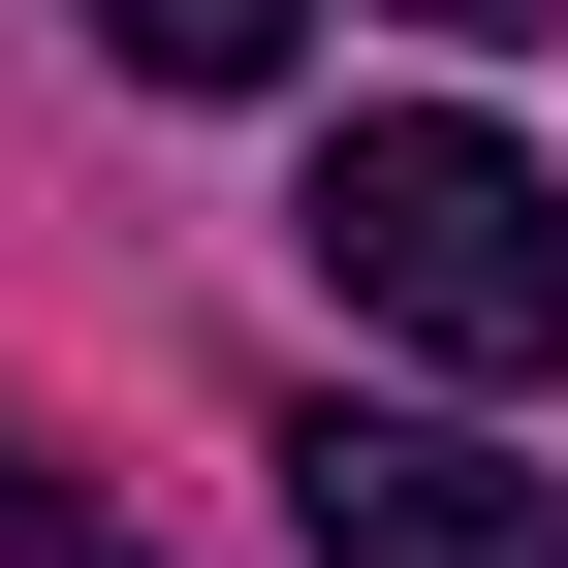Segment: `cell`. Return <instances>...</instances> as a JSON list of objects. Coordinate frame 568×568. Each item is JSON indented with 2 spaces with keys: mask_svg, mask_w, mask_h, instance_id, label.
Returning a JSON list of instances; mask_svg holds the SVG:
<instances>
[{
  "mask_svg": "<svg viewBox=\"0 0 568 568\" xmlns=\"http://www.w3.org/2000/svg\"><path fill=\"white\" fill-rule=\"evenodd\" d=\"M284 253H316L379 347H443V379H568V190L506 159V126H443V95L347 126V159L284 190Z\"/></svg>",
  "mask_w": 568,
  "mask_h": 568,
  "instance_id": "obj_1",
  "label": "cell"
},
{
  "mask_svg": "<svg viewBox=\"0 0 568 568\" xmlns=\"http://www.w3.org/2000/svg\"><path fill=\"white\" fill-rule=\"evenodd\" d=\"M284 537L316 568H568V506L474 410H284Z\"/></svg>",
  "mask_w": 568,
  "mask_h": 568,
  "instance_id": "obj_2",
  "label": "cell"
},
{
  "mask_svg": "<svg viewBox=\"0 0 568 568\" xmlns=\"http://www.w3.org/2000/svg\"><path fill=\"white\" fill-rule=\"evenodd\" d=\"M95 32H126V63H159V95H253V63H284V32H316V0H95Z\"/></svg>",
  "mask_w": 568,
  "mask_h": 568,
  "instance_id": "obj_3",
  "label": "cell"
},
{
  "mask_svg": "<svg viewBox=\"0 0 568 568\" xmlns=\"http://www.w3.org/2000/svg\"><path fill=\"white\" fill-rule=\"evenodd\" d=\"M0 568H159V537H126V506H95L63 443H0Z\"/></svg>",
  "mask_w": 568,
  "mask_h": 568,
  "instance_id": "obj_4",
  "label": "cell"
},
{
  "mask_svg": "<svg viewBox=\"0 0 568 568\" xmlns=\"http://www.w3.org/2000/svg\"><path fill=\"white\" fill-rule=\"evenodd\" d=\"M410 32H537V0H410Z\"/></svg>",
  "mask_w": 568,
  "mask_h": 568,
  "instance_id": "obj_5",
  "label": "cell"
}]
</instances>
